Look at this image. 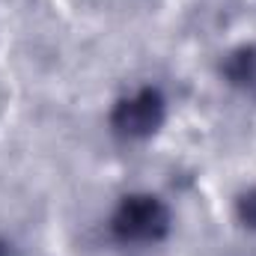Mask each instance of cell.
<instances>
[{"mask_svg": "<svg viewBox=\"0 0 256 256\" xmlns=\"http://www.w3.org/2000/svg\"><path fill=\"white\" fill-rule=\"evenodd\" d=\"M110 232L126 244H155L170 232V212L152 194H131L120 200L110 218Z\"/></svg>", "mask_w": 256, "mask_h": 256, "instance_id": "obj_1", "label": "cell"}, {"mask_svg": "<svg viewBox=\"0 0 256 256\" xmlns=\"http://www.w3.org/2000/svg\"><path fill=\"white\" fill-rule=\"evenodd\" d=\"M164 96L155 86H143L116 102L110 114V128L126 140H146L164 122Z\"/></svg>", "mask_w": 256, "mask_h": 256, "instance_id": "obj_2", "label": "cell"}, {"mask_svg": "<svg viewBox=\"0 0 256 256\" xmlns=\"http://www.w3.org/2000/svg\"><path fill=\"white\" fill-rule=\"evenodd\" d=\"M224 78L242 90L244 96L256 98V45L236 48L226 60H224Z\"/></svg>", "mask_w": 256, "mask_h": 256, "instance_id": "obj_3", "label": "cell"}, {"mask_svg": "<svg viewBox=\"0 0 256 256\" xmlns=\"http://www.w3.org/2000/svg\"><path fill=\"white\" fill-rule=\"evenodd\" d=\"M236 214H238V220H242L248 230H256V188H250V191H244L238 196Z\"/></svg>", "mask_w": 256, "mask_h": 256, "instance_id": "obj_4", "label": "cell"}, {"mask_svg": "<svg viewBox=\"0 0 256 256\" xmlns=\"http://www.w3.org/2000/svg\"><path fill=\"white\" fill-rule=\"evenodd\" d=\"M0 256H6V250H3V244H0Z\"/></svg>", "mask_w": 256, "mask_h": 256, "instance_id": "obj_5", "label": "cell"}]
</instances>
